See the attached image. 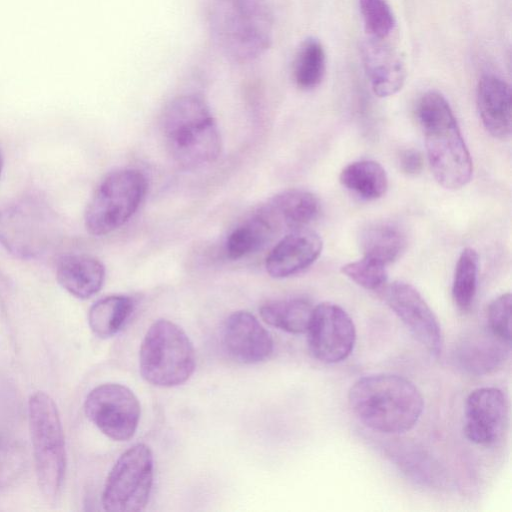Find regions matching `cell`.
<instances>
[{
	"mask_svg": "<svg viewBox=\"0 0 512 512\" xmlns=\"http://www.w3.org/2000/svg\"><path fill=\"white\" fill-rule=\"evenodd\" d=\"M415 112L435 180L449 190L467 185L473 163L446 98L437 91H427L418 99Z\"/></svg>",
	"mask_w": 512,
	"mask_h": 512,
	"instance_id": "6da1fadb",
	"label": "cell"
},
{
	"mask_svg": "<svg viewBox=\"0 0 512 512\" xmlns=\"http://www.w3.org/2000/svg\"><path fill=\"white\" fill-rule=\"evenodd\" d=\"M348 402L365 426L387 434L413 428L424 408L423 397L410 380L387 373L359 378L349 390Z\"/></svg>",
	"mask_w": 512,
	"mask_h": 512,
	"instance_id": "7a4b0ae2",
	"label": "cell"
},
{
	"mask_svg": "<svg viewBox=\"0 0 512 512\" xmlns=\"http://www.w3.org/2000/svg\"><path fill=\"white\" fill-rule=\"evenodd\" d=\"M212 37L231 61L247 63L264 54L273 39V13L268 0H210Z\"/></svg>",
	"mask_w": 512,
	"mask_h": 512,
	"instance_id": "3957f363",
	"label": "cell"
},
{
	"mask_svg": "<svg viewBox=\"0 0 512 512\" xmlns=\"http://www.w3.org/2000/svg\"><path fill=\"white\" fill-rule=\"evenodd\" d=\"M161 126L166 146L181 167L199 168L219 157V129L201 96L182 95L172 100L164 110Z\"/></svg>",
	"mask_w": 512,
	"mask_h": 512,
	"instance_id": "277c9868",
	"label": "cell"
},
{
	"mask_svg": "<svg viewBox=\"0 0 512 512\" xmlns=\"http://www.w3.org/2000/svg\"><path fill=\"white\" fill-rule=\"evenodd\" d=\"M195 366V349L181 327L165 319L149 327L139 352L144 380L158 387L178 386L192 376Z\"/></svg>",
	"mask_w": 512,
	"mask_h": 512,
	"instance_id": "5b68a950",
	"label": "cell"
},
{
	"mask_svg": "<svg viewBox=\"0 0 512 512\" xmlns=\"http://www.w3.org/2000/svg\"><path fill=\"white\" fill-rule=\"evenodd\" d=\"M28 415L38 484L45 496L54 497L62 486L66 468L57 406L48 394L39 391L29 399Z\"/></svg>",
	"mask_w": 512,
	"mask_h": 512,
	"instance_id": "8992f818",
	"label": "cell"
},
{
	"mask_svg": "<svg viewBox=\"0 0 512 512\" xmlns=\"http://www.w3.org/2000/svg\"><path fill=\"white\" fill-rule=\"evenodd\" d=\"M147 186L146 177L135 169H120L105 176L85 209L86 230L103 236L120 228L139 208Z\"/></svg>",
	"mask_w": 512,
	"mask_h": 512,
	"instance_id": "52a82bcc",
	"label": "cell"
},
{
	"mask_svg": "<svg viewBox=\"0 0 512 512\" xmlns=\"http://www.w3.org/2000/svg\"><path fill=\"white\" fill-rule=\"evenodd\" d=\"M56 235L55 217L42 200L25 197L0 205V244L15 257L41 256Z\"/></svg>",
	"mask_w": 512,
	"mask_h": 512,
	"instance_id": "ba28073f",
	"label": "cell"
},
{
	"mask_svg": "<svg viewBox=\"0 0 512 512\" xmlns=\"http://www.w3.org/2000/svg\"><path fill=\"white\" fill-rule=\"evenodd\" d=\"M151 449L142 443L126 450L110 470L102 494V505L110 512L142 511L153 484Z\"/></svg>",
	"mask_w": 512,
	"mask_h": 512,
	"instance_id": "9c48e42d",
	"label": "cell"
},
{
	"mask_svg": "<svg viewBox=\"0 0 512 512\" xmlns=\"http://www.w3.org/2000/svg\"><path fill=\"white\" fill-rule=\"evenodd\" d=\"M84 410L88 419L115 441L133 437L141 414L136 395L118 383H105L92 389L85 399Z\"/></svg>",
	"mask_w": 512,
	"mask_h": 512,
	"instance_id": "30bf717a",
	"label": "cell"
},
{
	"mask_svg": "<svg viewBox=\"0 0 512 512\" xmlns=\"http://www.w3.org/2000/svg\"><path fill=\"white\" fill-rule=\"evenodd\" d=\"M306 333L313 357L328 364L345 360L356 341L351 317L342 307L331 302H323L313 308Z\"/></svg>",
	"mask_w": 512,
	"mask_h": 512,
	"instance_id": "8fae6325",
	"label": "cell"
},
{
	"mask_svg": "<svg viewBox=\"0 0 512 512\" xmlns=\"http://www.w3.org/2000/svg\"><path fill=\"white\" fill-rule=\"evenodd\" d=\"M382 294L387 305L430 354L442 350V333L437 317L419 291L411 284L395 281L385 285Z\"/></svg>",
	"mask_w": 512,
	"mask_h": 512,
	"instance_id": "7c38bea8",
	"label": "cell"
},
{
	"mask_svg": "<svg viewBox=\"0 0 512 512\" xmlns=\"http://www.w3.org/2000/svg\"><path fill=\"white\" fill-rule=\"evenodd\" d=\"M508 420V405L503 392L495 387L473 390L464 409V433L473 443L495 444L503 435Z\"/></svg>",
	"mask_w": 512,
	"mask_h": 512,
	"instance_id": "4fadbf2b",
	"label": "cell"
},
{
	"mask_svg": "<svg viewBox=\"0 0 512 512\" xmlns=\"http://www.w3.org/2000/svg\"><path fill=\"white\" fill-rule=\"evenodd\" d=\"M361 59L376 96L386 98L402 89L406 79L405 64L387 39L368 37L361 46Z\"/></svg>",
	"mask_w": 512,
	"mask_h": 512,
	"instance_id": "5bb4252c",
	"label": "cell"
},
{
	"mask_svg": "<svg viewBox=\"0 0 512 512\" xmlns=\"http://www.w3.org/2000/svg\"><path fill=\"white\" fill-rule=\"evenodd\" d=\"M223 344L229 355L244 364H255L269 358L273 340L258 319L247 311H236L225 322Z\"/></svg>",
	"mask_w": 512,
	"mask_h": 512,
	"instance_id": "9a60e30c",
	"label": "cell"
},
{
	"mask_svg": "<svg viewBox=\"0 0 512 512\" xmlns=\"http://www.w3.org/2000/svg\"><path fill=\"white\" fill-rule=\"evenodd\" d=\"M323 248L321 237L306 228L290 231L270 251L265 267L273 278H286L311 266Z\"/></svg>",
	"mask_w": 512,
	"mask_h": 512,
	"instance_id": "2e32d148",
	"label": "cell"
},
{
	"mask_svg": "<svg viewBox=\"0 0 512 512\" xmlns=\"http://www.w3.org/2000/svg\"><path fill=\"white\" fill-rule=\"evenodd\" d=\"M477 107L486 131L497 139H507L512 131L510 85L494 74L483 75L477 85Z\"/></svg>",
	"mask_w": 512,
	"mask_h": 512,
	"instance_id": "e0dca14e",
	"label": "cell"
},
{
	"mask_svg": "<svg viewBox=\"0 0 512 512\" xmlns=\"http://www.w3.org/2000/svg\"><path fill=\"white\" fill-rule=\"evenodd\" d=\"M278 233L305 228L320 213L319 199L311 192L289 189L272 197L259 211Z\"/></svg>",
	"mask_w": 512,
	"mask_h": 512,
	"instance_id": "ac0fdd59",
	"label": "cell"
},
{
	"mask_svg": "<svg viewBox=\"0 0 512 512\" xmlns=\"http://www.w3.org/2000/svg\"><path fill=\"white\" fill-rule=\"evenodd\" d=\"M510 344L490 331L463 338L453 352L456 365L472 375L495 371L508 358Z\"/></svg>",
	"mask_w": 512,
	"mask_h": 512,
	"instance_id": "d6986e66",
	"label": "cell"
},
{
	"mask_svg": "<svg viewBox=\"0 0 512 512\" xmlns=\"http://www.w3.org/2000/svg\"><path fill=\"white\" fill-rule=\"evenodd\" d=\"M56 279L60 286L74 297L88 299L102 288L105 267L94 256L69 254L59 260Z\"/></svg>",
	"mask_w": 512,
	"mask_h": 512,
	"instance_id": "ffe728a7",
	"label": "cell"
},
{
	"mask_svg": "<svg viewBox=\"0 0 512 512\" xmlns=\"http://www.w3.org/2000/svg\"><path fill=\"white\" fill-rule=\"evenodd\" d=\"M406 236L396 224L373 222L360 232L359 245L364 257L387 266L396 261L406 248Z\"/></svg>",
	"mask_w": 512,
	"mask_h": 512,
	"instance_id": "44dd1931",
	"label": "cell"
},
{
	"mask_svg": "<svg viewBox=\"0 0 512 512\" xmlns=\"http://www.w3.org/2000/svg\"><path fill=\"white\" fill-rule=\"evenodd\" d=\"M339 181L353 194L368 201L381 198L388 189L385 169L373 160L348 164L340 172Z\"/></svg>",
	"mask_w": 512,
	"mask_h": 512,
	"instance_id": "7402d4cb",
	"label": "cell"
},
{
	"mask_svg": "<svg viewBox=\"0 0 512 512\" xmlns=\"http://www.w3.org/2000/svg\"><path fill=\"white\" fill-rule=\"evenodd\" d=\"M312 304L303 298L273 300L260 307V315L265 323L283 331L306 333L311 315Z\"/></svg>",
	"mask_w": 512,
	"mask_h": 512,
	"instance_id": "603a6c76",
	"label": "cell"
},
{
	"mask_svg": "<svg viewBox=\"0 0 512 512\" xmlns=\"http://www.w3.org/2000/svg\"><path fill=\"white\" fill-rule=\"evenodd\" d=\"M326 73V52L321 41L314 37L306 38L299 45L292 63V77L302 90L318 87Z\"/></svg>",
	"mask_w": 512,
	"mask_h": 512,
	"instance_id": "cb8c5ba5",
	"label": "cell"
},
{
	"mask_svg": "<svg viewBox=\"0 0 512 512\" xmlns=\"http://www.w3.org/2000/svg\"><path fill=\"white\" fill-rule=\"evenodd\" d=\"M133 309V301L125 295H110L95 302L88 313L91 331L100 338L117 334Z\"/></svg>",
	"mask_w": 512,
	"mask_h": 512,
	"instance_id": "d4e9b609",
	"label": "cell"
},
{
	"mask_svg": "<svg viewBox=\"0 0 512 512\" xmlns=\"http://www.w3.org/2000/svg\"><path fill=\"white\" fill-rule=\"evenodd\" d=\"M277 232L259 212L235 228L227 238L226 253L232 260L240 259L261 248Z\"/></svg>",
	"mask_w": 512,
	"mask_h": 512,
	"instance_id": "484cf974",
	"label": "cell"
},
{
	"mask_svg": "<svg viewBox=\"0 0 512 512\" xmlns=\"http://www.w3.org/2000/svg\"><path fill=\"white\" fill-rule=\"evenodd\" d=\"M391 451L396 465L414 481L429 486H438L444 481L438 464L415 445L398 444Z\"/></svg>",
	"mask_w": 512,
	"mask_h": 512,
	"instance_id": "4316f807",
	"label": "cell"
},
{
	"mask_svg": "<svg viewBox=\"0 0 512 512\" xmlns=\"http://www.w3.org/2000/svg\"><path fill=\"white\" fill-rule=\"evenodd\" d=\"M479 257L477 252L466 247L462 250L456 263L452 296L461 310H467L473 303L478 280Z\"/></svg>",
	"mask_w": 512,
	"mask_h": 512,
	"instance_id": "83f0119b",
	"label": "cell"
},
{
	"mask_svg": "<svg viewBox=\"0 0 512 512\" xmlns=\"http://www.w3.org/2000/svg\"><path fill=\"white\" fill-rule=\"evenodd\" d=\"M358 3L368 36L387 39L396 26L394 13L387 0H358Z\"/></svg>",
	"mask_w": 512,
	"mask_h": 512,
	"instance_id": "f1b7e54d",
	"label": "cell"
},
{
	"mask_svg": "<svg viewBox=\"0 0 512 512\" xmlns=\"http://www.w3.org/2000/svg\"><path fill=\"white\" fill-rule=\"evenodd\" d=\"M341 272L367 290H382L387 283L386 266L364 256L362 259L345 264Z\"/></svg>",
	"mask_w": 512,
	"mask_h": 512,
	"instance_id": "f546056e",
	"label": "cell"
},
{
	"mask_svg": "<svg viewBox=\"0 0 512 512\" xmlns=\"http://www.w3.org/2000/svg\"><path fill=\"white\" fill-rule=\"evenodd\" d=\"M489 331L499 339L511 343V294L495 298L487 311Z\"/></svg>",
	"mask_w": 512,
	"mask_h": 512,
	"instance_id": "4dcf8cb0",
	"label": "cell"
},
{
	"mask_svg": "<svg viewBox=\"0 0 512 512\" xmlns=\"http://www.w3.org/2000/svg\"><path fill=\"white\" fill-rule=\"evenodd\" d=\"M23 463L21 448L15 442L0 437V487L8 485L18 477Z\"/></svg>",
	"mask_w": 512,
	"mask_h": 512,
	"instance_id": "1f68e13d",
	"label": "cell"
},
{
	"mask_svg": "<svg viewBox=\"0 0 512 512\" xmlns=\"http://www.w3.org/2000/svg\"><path fill=\"white\" fill-rule=\"evenodd\" d=\"M400 170L408 176H416L421 173L424 165L423 156L414 148L401 150L398 155Z\"/></svg>",
	"mask_w": 512,
	"mask_h": 512,
	"instance_id": "d6a6232c",
	"label": "cell"
},
{
	"mask_svg": "<svg viewBox=\"0 0 512 512\" xmlns=\"http://www.w3.org/2000/svg\"><path fill=\"white\" fill-rule=\"evenodd\" d=\"M2 169H3V154L0 149V175H1Z\"/></svg>",
	"mask_w": 512,
	"mask_h": 512,
	"instance_id": "836d02e7",
	"label": "cell"
}]
</instances>
